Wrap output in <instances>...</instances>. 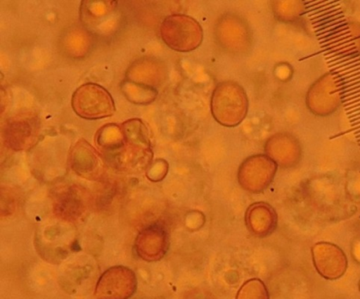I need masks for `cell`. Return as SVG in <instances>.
I'll return each instance as SVG.
<instances>
[{"mask_svg":"<svg viewBox=\"0 0 360 299\" xmlns=\"http://www.w3.org/2000/svg\"><path fill=\"white\" fill-rule=\"evenodd\" d=\"M249 101L245 89L237 82L217 84L210 98V113L221 126L236 127L247 118Z\"/></svg>","mask_w":360,"mask_h":299,"instance_id":"6da1fadb","label":"cell"},{"mask_svg":"<svg viewBox=\"0 0 360 299\" xmlns=\"http://www.w3.org/2000/svg\"><path fill=\"white\" fill-rule=\"evenodd\" d=\"M160 35L167 47L187 53L198 49L204 42V30L193 17L183 13L167 16L160 25Z\"/></svg>","mask_w":360,"mask_h":299,"instance_id":"7a4b0ae2","label":"cell"},{"mask_svg":"<svg viewBox=\"0 0 360 299\" xmlns=\"http://www.w3.org/2000/svg\"><path fill=\"white\" fill-rule=\"evenodd\" d=\"M74 112L85 120L107 118L116 112L115 102L105 87L87 83L78 87L72 96Z\"/></svg>","mask_w":360,"mask_h":299,"instance_id":"3957f363","label":"cell"},{"mask_svg":"<svg viewBox=\"0 0 360 299\" xmlns=\"http://www.w3.org/2000/svg\"><path fill=\"white\" fill-rule=\"evenodd\" d=\"M214 34L217 44L233 55L245 54L254 42L250 26L236 13L223 14L217 21Z\"/></svg>","mask_w":360,"mask_h":299,"instance_id":"277c9868","label":"cell"},{"mask_svg":"<svg viewBox=\"0 0 360 299\" xmlns=\"http://www.w3.org/2000/svg\"><path fill=\"white\" fill-rule=\"evenodd\" d=\"M278 167L276 162L266 154L249 156L238 168V184L245 191L260 193L272 184Z\"/></svg>","mask_w":360,"mask_h":299,"instance_id":"5b68a950","label":"cell"},{"mask_svg":"<svg viewBox=\"0 0 360 299\" xmlns=\"http://www.w3.org/2000/svg\"><path fill=\"white\" fill-rule=\"evenodd\" d=\"M137 276L126 266H114L103 272L95 288L97 299H129L137 291Z\"/></svg>","mask_w":360,"mask_h":299,"instance_id":"8992f818","label":"cell"},{"mask_svg":"<svg viewBox=\"0 0 360 299\" xmlns=\"http://www.w3.org/2000/svg\"><path fill=\"white\" fill-rule=\"evenodd\" d=\"M342 104L340 90L334 75L327 72L319 77L309 89L306 105L316 116L333 115Z\"/></svg>","mask_w":360,"mask_h":299,"instance_id":"52a82bcc","label":"cell"},{"mask_svg":"<svg viewBox=\"0 0 360 299\" xmlns=\"http://www.w3.org/2000/svg\"><path fill=\"white\" fill-rule=\"evenodd\" d=\"M39 120L30 115H18L9 119L4 127L5 144L15 151H26L38 141Z\"/></svg>","mask_w":360,"mask_h":299,"instance_id":"ba28073f","label":"cell"},{"mask_svg":"<svg viewBox=\"0 0 360 299\" xmlns=\"http://www.w3.org/2000/svg\"><path fill=\"white\" fill-rule=\"evenodd\" d=\"M312 258L316 272L323 279H338L347 272V255L340 247L330 242L314 245Z\"/></svg>","mask_w":360,"mask_h":299,"instance_id":"9c48e42d","label":"cell"},{"mask_svg":"<svg viewBox=\"0 0 360 299\" xmlns=\"http://www.w3.org/2000/svg\"><path fill=\"white\" fill-rule=\"evenodd\" d=\"M169 247V234L160 223L144 227L135 240V251L146 262L160 261L165 256Z\"/></svg>","mask_w":360,"mask_h":299,"instance_id":"30bf717a","label":"cell"},{"mask_svg":"<svg viewBox=\"0 0 360 299\" xmlns=\"http://www.w3.org/2000/svg\"><path fill=\"white\" fill-rule=\"evenodd\" d=\"M265 153L278 166L284 169L294 168L302 158L301 142L290 133H277L267 139Z\"/></svg>","mask_w":360,"mask_h":299,"instance_id":"8fae6325","label":"cell"},{"mask_svg":"<svg viewBox=\"0 0 360 299\" xmlns=\"http://www.w3.org/2000/svg\"><path fill=\"white\" fill-rule=\"evenodd\" d=\"M70 165L75 173L89 180L98 179L105 170L102 155L84 139L71 149Z\"/></svg>","mask_w":360,"mask_h":299,"instance_id":"7c38bea8","label":"cell"},{"mask_svg":"<svg viewBox=\"0 0 360 299\" xmlns=\"http://www.w3.org/2000/svg\"><path fill=\"white\" fill-rule=\"evenodd\" d=\"M277 220L276 212L267 203H255L245 213V224L257 237L270 236L276 229Z\"/></svg>","mask_w":360,"mask_h":299,"instance_id":"4fadbf2b","label":"cell"},{"mask_svg":"<svg viewBox=\"0 0 360 299\" xmlns=\"http://www.w3.org/2000/svg\"><path fill=\"white\" fill-rule=\"evenodd\" d=\"M128 148L133 151L152 154L148 132L140 119H131L121 125Z\"/></svg>","mask_w":360,"mask_h":299,"instance_id":"5bb4252c","label":"cell"},{"mask_svg":"<svg viewBox=\"0 0 360 299\" xmlns=\"http://www.w3.org/2000/svg\"><path fill=\"white\" fill-rule=\"evenodd\" d=\"M96 144L106 155L119 154L126 147L122 127L115 124L105 125L98 131Z\"/></svg>","mask_w":360,"mask_h":299,"instance_id":"9a60e30c","label":"cell"},{"mask_svg":"<svg viewBox=\"0 0 360 299\" xmlns=\"http://www.w3.org/2000/svg\"><path fill=\"white\" fill-rule=\"evenodd\" d=\"M306 11V3L302 1H276L273 3L274 16L283 23H293Z\"/></svg>","mask_w":360,"mask_h":299,"instance_id":"2e32d148","label":"cell"},{"mask_svg":"<svg viewBox=\"0 0 360 299\" xmlns=\"http://www.w3.org/2000/svg\"><path fill=\"white\" fill-rule=\"evenodd\" d=\"M236 299H270L269 290L262 280L247 281L238 290Z\"/></svg>","mask_w":360,"mask_h":299,"instance_id":"e0dca14e","label":"cell"},{"mask_svg":"<svg viewBox=\"0 0 360 299\" xmlns=\"http://www.w3.org/2000/svg\"><path fill=\"white\" fill-rule=\"evenodd\" d=\"M78 192L70 190L59 199L58 209L60 215L75 216L79 215L83 205Z\"/></svg>","mask_w":360,"mask_h":299,"instance_id":"ac0fdd59","label":"cell"}]
</instances>
